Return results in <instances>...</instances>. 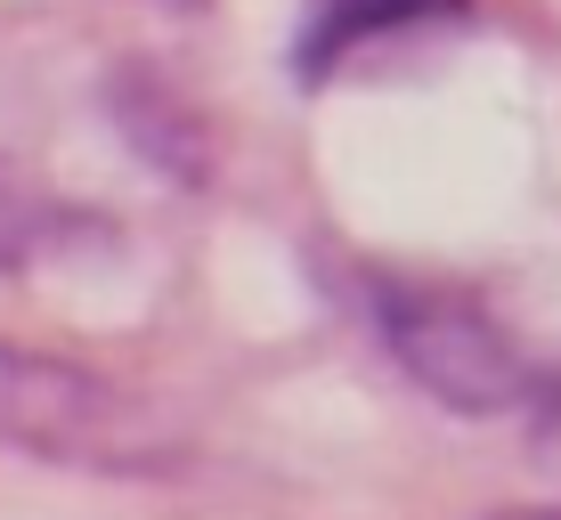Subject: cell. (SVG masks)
Instances as JSON below:
<instances>
[{
  "label": "cell",
  "mask_w": 561,
  "mask_h": 520,
  "mask_svg": "<svg viewBox=\"0 0 561 520\" xmlns=\"http://www.w3.org/2000/svg\"><path fill=\"white\" fill-rule=\"evenodd\" d=\"M505 520H561V512H505Z\"/></svg>",
  "instance_id": "cell-5"
},
{
  "label": "cell",
  "mask_w": 561,
  "mask_h": 520,
  "mask_svg": "<svg viewBox=\"0 0 561 520\" xmlns=\"http://www.w3.org/2000/svg\"><path fill=\"white\" fill-rule=\"evenodd\" d=\"M382 334L408 358V374L432 398H448L463 415H505L529 398V366L472 301L423 293V285H382Z\"/></svg>",
  "instance_id": "cell-2"
},
{
  "label": "cell",
  "mask_w": 561,
  "mask_h": 520,
  "mask_svg": "<svg viewBox=\"0 0 561 520\" xmlns=\"http://www.w3.org/2000/svg\"><path fill=\"white\" fill-rule=\"evenodd\" d=\"M0 448L42 455V464H130L139 423L106 374L0 342Z\"/></svg>",
  "instance_id": "cell-1"
},
{
  "label": "cell",
  "mask_w": 561,
  "mask_h": 520,
  "mask_svg": "<svg viewBox=\"0 0 561 520\" xmlns=\"http://www.w3.org/2000/svg\"><path fill=\"white\" fill-rule=\"evenodd\" d=\"M42 236H49V196L25 180V171L0 163V268H16Z\"/></svg>",
  "instance_id": "cell-4"
},
{
  "label": "cell",
  "mask_w": 561,
  "mask_h": 520,
  "mask_svg": "<svg viewBox=\"0 0 561 520\" xmlns=\"http://www.w3.org/2000/svg\"><path fill=\"white\" fill-rule=\"evenodd\" d=\"M432 9H448V0H325L318 33L301 42V66H309V73H325L342 49H358L366 33H382V25H415V16H432Z\"/></svg>",
  "instance_id": "cell-3"
}]
</instances>
